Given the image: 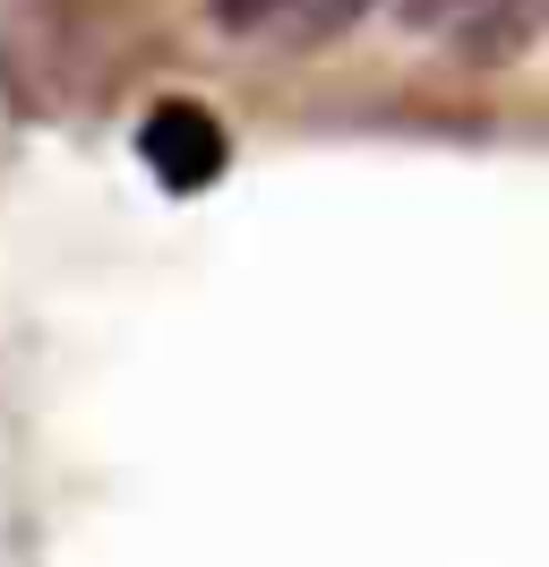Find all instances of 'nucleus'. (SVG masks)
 <instances>
[{
	"label": "nucleus",
	"mask_w": 549,
	"mask_h": 567,
	"mask_svg": "<svg viewBox=\"0 0 549 567\" xmlns=\"http://www.w3.org/2000/svg\"><path fill=\"white\" fill-rule=\"evenodd\" d=\"M395 18L473 70H507L541 35V0H395Z\"/></svg>",
	"instance_id": "obj_1"
},
{
	"label": "nucleus",
	"mask_w": 549,
	"mask_h": 567,
	"mask_svg": "<svg viewBox=\"0 0 549 567\" xmlns=\"http://www.w3.org/2000/svg\"><path fill=\"white\" fill-rule=\"evenodd\" d=\"M137 164L164 181L172 198H189V189H206V181L232 164V138H224V121L206 104H189V95H164V104L137 121Z\"/></svg>",
	"instance_id": "obj_2"
},
{
	"label": "nucleus",
	"mask_w": 549,
	"mask_h": 567,
	"mask_svg": "<svg viewBox=\"0 0 549 567\" xmlns=\"http://www.w3.org/2000/svg\"><path fill=\"white\" fill-rule=\"evenodd\" d=\"M377 0H215V27L267 52H327L335 35H352Z\"/></svg>",
	"instance_id": "obj_3"
}]
</instances>
